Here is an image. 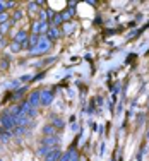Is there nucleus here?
<instances>
[{"label": "nucleus", "instance_id": "nucleus-16", "mask_svg": "<svg viewBox=\"0 0 149 161\" xmlns=\"http://www.w3.org/2000/svg\"><path fill=\"white\" fill-rule=\"evenodd\" d=\"M70 154H72V149H69L67 153H63V154H62L60 161H70Z\"/></svg>", "mask_w": 149, "mask_h": 161}, {"label": "nucleus", "instance_id": "nucleus-21", "mask_svg": "<svg viewBox=\"0 0 149 161\" xmlns=\"http://www.w3.org/2000/svg\"><path fill=\"white\" fill-rule=\"evenodd\" d=\"M7 22V14H0V24H5Z\"/></svg>", "mask_w": 149, "mask_h": 161}, {"label": "nucleus", "instance_id": "nucleus-10", "mask_svg": "<svg viewBox=\"0 0 149 161\" xmlns=\"http://www.w3.org/2000/svg\"><path fill=\"white\" fill-rule=\"evenodd\" d=\"M52 125L55 129H63V125H65V124H63V120L60 117H53V115H52Z\"/></svg>", "mask_w": 149, "mask_h": 161}, {"label": "nucleus", "instance_id": "nucleus-18", "mask_svg": "<svg viewBox=\"0 0 149 161\" xmlns=\"http://www.w3.org/2000/svg\"><path fill=\"white\" fill-rule=\"evenodd\" d=\"M21 47H22V45H19V43H16V41H14V43L10 45V50H12L14 53H17L19 50H21Z\"/></svg>", "mask_w": 149, "mask_h": 161}, {"label": "nucleus", "instance_id": "nucleus-27", "mask_svg": "<svg viewBox=\"0 0 149 161\" xmlns=\"http://www.w3.org/2000/svg\"><path fill=\"white\" fill-rule=\"evenodd\" d=\"M36 5H38L36 2H31V3H29V9H31V10H34V9H36Z\"/></svg>", "mask_w": 149, "mask_h": 161}, {"label": "nucleus", "instance_id": "nucleus-8", "mask_svg": "<svg viewBox=\"0 0 149 161\" xmlns=\"http://www.w3.org/2000/svg\"><path fill=\"white\" fill-rule=\"evenodd\" d=\"M47 38L50 41H53V40H57V38H60V31H58V28H50L48 29V33H47Z\"/></svg>", "mask_w": 149, "mask_h": 161}, {"label": "nucleus", "instance_id": "nucleus-23", "mask_svg": "<svg viewBox=\"0 0 149 161\" xmlns=\"http://www.w3.org/2000/svg\"><path fill=\"white\" fill-rule=\"evenodd\" d=\"M43 77H45V72H41V74H38V75H36V77H34L33 80H41Z\"/></svg>", "mask_w": 149, "mask_h": 161}, {"label": "nucleus", "instance_id": "nucleus-4", "mask_svg": "<svg viewBox=\"0 0 149 161\" xmlns=\"http://www.w3.org/2000/svg\"><path fill=\"white\" fill-rule=\"evenodd\" d=\"M28 103L33 106V108H38L41 105V91H33L28 98Z\"/></svg>", "mask_w": 149, "mask_h": 161}, {"label": "nucleus", "instance_id": "nucleus-17", "mask_svg": "<svg viewBox=\"0 0 149 161\" xmlns=\"http://www.w3.org/2000/svg\"><path fill=\"white\" fill-rule=\"evenodd\" d=\"M48 29H50V28H48V22H40V34L45 33V31L48 33Z\"/></svg>", "mask_w": 149, "mask_h": 161}, {"label": "nucleus", "instance_id": "nucleus-28", "mask_svg": "<svg viewBox=\"0 0 149 161\" xmlns=\"http://www.w3.org/2000/svg\"><path fill=\"white\" fill-rule=\"evenodd\" d=\"M3 7H5V3L0 2V14H3Z\"/></svg>", "mask_w": 149, "mask_h": 161}, {"label": "nucleus", "instance_id": "nucleus-13", "mask_svg": "<svg viewBox=\"0 0 149 161\" xmlns=\"http://www.w3.org/2000/svg\"><path fill=\"white\" fill-rule=\"evenodd\" d=\"M62 22H63V17H62V14H55V17H53V21H52L53 28H57V26H60Z\"/></svg>", "mask_w": 149, "mask_h": 161}, {"label": "nucleus", "instance_id": "nucleus-25", "mask_svg": "<svg viewBox=\"0 0 149 161\" xmlns=\"http://www.w3.org/2000/svg\"><path fill=\"white\" fill-rule=\"evenodd\" d=\"M21 16H22V14H21V10H17V12L14 14V21H17V19H21Z\"/></svg>", "mask_w": 149, "mask_h": 161}, {"label": "nucleus", "instance_id": "nucleus-12", "mask_svg": "<svg viewBox=\"0 0 149 161\" xmlns=\"http://www.w3.org/2000/svg\"><path fill=\"white\" fill-rule=\"evenodd\" d=\"M28 132V129L26 127H21V125H17L14 130H10V136H24V134Z\"/></svg>", "mask_w": 149, "mask_h": 161}, {"label": "nucleus", "instance_id": "nucleus-6", "mask_svg": "<svg viewBox=\"0 0 149 161\" xmlns=\"http://www.w3.org/2000/svg\"><path fill=\"white\" fill-rule=\"evenodd\" d=\"M41 144L50 146V147H52V146H55V147H57V146L60 144V136H47L43 141H41Z\"/></svg>", "mask_w": 149, "mask_h": 161}, {"label": "nucleus", "instance_id": "nucleus-29", "mask_svg": "<svg viewBox=\"0 0 149 161\" xmlns=\"http://www.w3.org/2000/svg\"><path fill=\"white\" fill-rule=\"evenodd\" d=\"M5 7H14V2H5Z\"/></svg>", "mask_w": 149, "mask_h": 161}, {"label": "nucleus", "instance_id": "nucleus-5", "mask_svg": "<svg viewBox=\"0 0 149 161\" xmlns=\"http://www.w3.org/2000/svg\"><path fill=\"white\" fill-rule=\"evenodd\" d=\"M60 158H62V153H60L58 147H53L52 151L48 153L47 156H45V161H60Z\"/></svg>", "mask_w": 149, "mask_h": 161}, {"label": "nucleus", "instance_id": "nucleus-1", "mask_svg": "<svg viewBox=\"0 0 149 161\" xmlns=\"http://www.w3.org/2000/svg\"><path fill=\"white\" fill-rule=\"evenodd\" d=\"M50 47H52V41L48 40L47 36H43V34H40V41H38V45H36V48L31 52V55H45V53H48V50Z\"/></svg>", "mask_w": 149, "mask_h": 161}, {"label": "nucleus", "instance_id": "nucleus-22", "mask_svg": "<svg viewBox=\"0 0 149 161\" xmlns=\"http://www.w3.org/2000/svg\"><path fill=\"white\" fill-rule=\"evenodd\" d=\"M7 65H9V57H5L2 62V69H7Z\"/></svg>", "mask_w": 149, "mask_h": 161}, {"label": "nucleus", "instance_id": "nucleus-3", "mask_svg": "<svg viewBox=\"0 0 149 161\" xmlns=\"http://www.w3.org/2000/svg\"><path fill=\"white\" fill-rule=\"evenodd\" d=\"M55 96V89H43L41 91V105L43 106H50Z\"/></svg>", "mask_w": 149, "mask_h": 161}, {"label": "nucleus", "instance_id": "nucleus-2", "mask_svg": "<svg viewBox=\"0 0 149 161\" xmlns=\"http://www.w3.org/2000/svg\"><path fill=\"white\" fill-rule=\"evenodd\" d=\"M0 124H2V127L7 129V130H14V129L17 127L16 117H12V115H10V112L2 113V117H0Z\"/></svg>", "mask_w": 149, "mask_h": 161}, {"label": "nucleus", "instance_id": "nucleus-19", "mask_svg": "<svg viewBox=\"0 0 149 161\" xmlns=\"http://www.w3.org/2000/svg\"><path fill=\"white\" fill-rule=\"evenodd\" d=\"M9 26H10V22H5V24H0V33H5L7 29H9Z\"/></svg>", "mask_w": 149, "mask_h": 161}, {"label": "nucleus", "instance_id": "nucleus-26", "mask_svg": "<svg viewBox=\"0 0 149 161\" xmlns=\"http://www.w3.org/2000/svg\"><path fill=\"white\" fill-rule=\"evenodd\" d=\"M62 17H63V21H69V19H70V14H69V12H63Z\"/></svg>", "mask_w": 149, "mask_h": 161}, {"label": "nucleus", "instance_id": "nucleus-7", "mask_svg": "<svg viewBox=\"0 0 149 161\" xmlns=\"http://www.w3.org/2000/svg\"><path fill=\"white\" fill-rule=\"evenodd\" d=\"M14 41L19 45H22V47H28V41H29V38H28V33L26 31H19L16 34V38H14Z\"/></svg>", "mask_w": 149, "mask_h": 161}, {"label": "nucleus", "instance_id": "nucleus-9", "mask_svg": "<svg viewBox=\"0 0 149 161\" xmlns=\"http://www.w3.org/2000/svg\"><path fill=\"white\" fill-rule=\"evenodd\" d=\"M38 41H40V34H34V33H33L31 38H29V41H28V43H29V50H31V52H33L34 48H36Z\"/></svg>", "mask_w": 149, "mask_h": 161}, {"label": "nucleus", "instance_id": "nucleus-24", "mask_svg": "<svg viewBox=\"0 0 149 161\" xmlns=\"http://www.w3.org/2000/svg\"><path fill=\"white\" fill-rule=\"evenodd\" d=\"M21 80H22V82H28V80H31V75H22Z\"/></svg>", "mask_w": 149, "mask_h": 161}, {"label": "nucleus", "instance_id": "nucleus-11", "mask_svg": "<svg viewBox=\"0 0 149 161\" xmlns=\"http://www.w3.org/2000/svg\"><path fill=\"white\" fill-rule=\"evenodd\" d=\"M43 134H45V136H55L57 129L53 127L52 124H48V125H45V127H43Z\"/></svg>", "mask_w": 149, "mask_h": 161}, {"label": "nucleus", "instance_id": "nucleus-14", "mask_svg": "<svg viewBox=\"0 0 149 161\" xmlns=\"http://www.w3.org/2000/svg\"><path fill=\"white\" fill-rule=\"evenodd\" d=\"M50 151H52V147H50V146H45V144H43L40 149H38V156H47Z\"/></svg>", "mask_w": 149, "mask_h": 161}, {"label": "nucleus", "instance_id": "nucleus-30", "mask_svg": "<svg viewBox=\"0 0 149 161\" xmlns=\"http://www.w3.org/2000/svg\"><path fill=\"white\" fill-rule=\"evenodd\" d=\"M0 161H2V159H0Z\"/></svg>", "mask_w": 149, "mask_h": 161}, {"label": "nucleus", "instance_id": "nucleus-15", "mask_svg": "<svg viewBox=\"0 0 149 161\" xmlns=\"http://www.w3.org/2000/svg\"><path fill=\"white\" fill-rule=\"evenodd\" d=\"M24 91H26V87H19V89L16 91V93L12 94V99H17V98H21L22 94H24Z\"/></svg>", "mask_w": 149, "mask_h": 161}, {"label": "nucleus", "instance_id": "nucleus-20", "mask_svg": "<svg viewBox=\"0 0 149 161\" xmlns=\"http://www.w3.org/2000/svg\"><path fill=\"white\" fill-rule=\"evenodd\" d=\"M52 62H55V57H50V58L43 60V62H41V65H48V64H52Z\"/></svg>", "mask_w": 149, "mask_h": 161}]
</instances>
